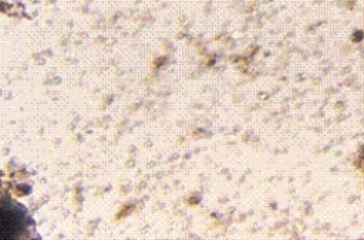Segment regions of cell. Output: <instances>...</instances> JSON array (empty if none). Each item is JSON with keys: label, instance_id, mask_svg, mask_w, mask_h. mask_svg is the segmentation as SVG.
<instances>
[{"label": "cell", "instance_id": "cell-1", "mask_svg": "<svg viewBox=\"0 0 364 240\" xmlns=\"http://www.w3.org/2000/svg\"><path fill=\"white\" fill-rule=\"evenodd\" d=\"M24 210L17 204H7L6 200L1 206V237H17L24 230Z\"/></svg>", "mask_w": 364, "mask_h": 240}]
</instances>
